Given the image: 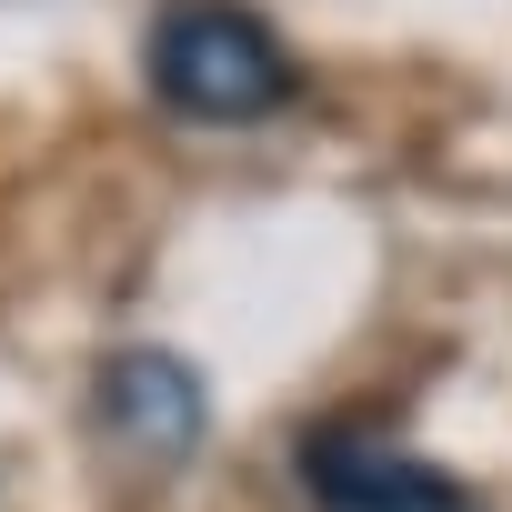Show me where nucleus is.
Here are the masks:
<instances>
[{
  "mask_svg": "<svg viewBox=\"0 0 512 512\" xmlns=\"http://www.w3.org/2000/svg\"><path fill=\"white\" fill-rule=\"evenodd\" d=\"M292 472L322 512H472V492L442 462H422L412 442H392L372 422H312Z\"/></svg>",
  "mask_w": 512,
  "mask_h": 512,
  "instance_id": "2",
  "label": "nucleus"
},
{
  "mask_svg": "<svg viewBox=\"0 0 512 512\" xmlns=\"http://www.w3.org/2000/svg\"><path fill=\"white\" fill-rule=\"evenodd\" d=\"M151 91L181 121L251 131V121L302 101V71H292L282 31L251 11V0H171L161 31H151Z\"/></svg>",
  "mask_w": 512,
  "mask_h": 512,
  "instance_id": "1",
  "label": "nucleus"
},
{
  "mask_svg": "<svg viewBox=\"0 0 512 512\" xmlns=\"http://www.w3.org/2000/svg\"><path fill=\"white\" fill-rule=\"evenodd\" d=\"M91 412H101L111 452H121V462H151V472H181V462L201 452V432H211V392H201V372H191L181 352H161V342L111 352Z\"/></svg>",
  "mask_w": 512,
  "mask_h": 512,
  "instance_id": "3",
  "label": "nucleus"
}]
</instances>
